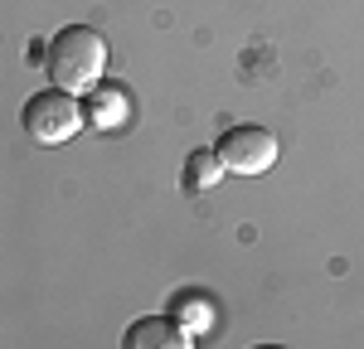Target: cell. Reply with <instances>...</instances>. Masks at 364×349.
<instances>
[{
  "label": "cell",
  "mask_w": 364,
  "mask_h": 349,
  "mask_svg": "<svg viewBox=\"0 0 364 349\" xmlns=\"http://www.w3.org/2000/svg\"><path fill=\"white\" fill-rule=\"evenodd\" d=\"M102 73H107V39L97 29L63 25L49 39V78H54V87L83 97L102 83Z\"/></svg>",
  "instance_id": "6da1fadb"
},
{
  "label": "cell",
  "mask_w": 364,
  "mask_h": 349,
  "mask_svg": "<svg viewBox=\"0 0 364 349\" xmlns=\"http://www.w3.org/2000/svg\"><path fill=\"white\" fill-rule=\"evenodd\" d=\"M20 121H25L29 141L63 145V141L78 136V126H83L87 116H83V102H78L73 92H63V87H44V92H29Z\"/></svg>",
  "instance_id": "7a4b0ae2"
},
{
  "label": "cell",
  "mask_w": 364,
  "mask_h": 349,
  "mask_svg": "<svg viewBox=\"0 0 364 349\" xmlns=\"http://www.w3.org/2000/svg\"><path fill=\"white\" fill-rule=\"evenodd\" d=\"M214 155L233 174H262L277 165V136L267 126H228L214 145Z\"/></svg>",
  "instance_id": "3957f363"
},
{
  "label": "cell",
  "mask_w": 364,
  "mask_h": 349,
  "mask_svg": "<svg viewBox=\"0 0 364 349\" xmlns=\"http://www.w3.org/2000/svg\"><path fill=\"white\" fill-rule=\"evenodd\" d=\"M190 340H195L190 325H180L170 316H146L127 330V349H185Z\"/></svg>",
  "instance_id": "277c9868"
},
{
  "label": "cell",
  "mask_w": 364,
  "mask_h": 349,
  "mask_svg": "<svg viewBox=\"0 0 364 349\" xmlns=\"http://www.w3.org/2000/svg\"><path fill=\"white\" fill-rule=\"evenodd\" d=\"M83 116L97 126V131H112V126H127L132 121V92L127 87H117V83H97L92 87V97H87V107Z\"/></svg>",
  "instance_id": "5b68a950"
},
{
  "label": "cell",
  "mask_w": 364,
  "mask_h": 349,
  "mask_svg": "<svg viewBox=\"0 0 364 349\" xmlns=\"http://www.w3.org/2000/svg\"><path fill=\"white\" fill-rule=\"evenodd\" d=\"M224 179V160L214 155V150H195L190 160H185V184L195 189V194H204V189H214Z\"/></svg>",
  "instance_id": "8992f818"
}]
</instances>
